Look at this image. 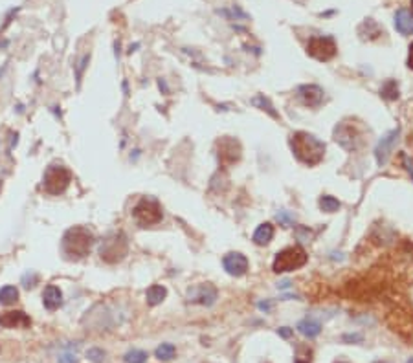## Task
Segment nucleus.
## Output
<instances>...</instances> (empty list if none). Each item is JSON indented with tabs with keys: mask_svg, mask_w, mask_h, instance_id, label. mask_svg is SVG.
<instances>
[{
	"mask_svg": "<svg viewBox=\"0 0 413 363\" xmlns=\"http://www.w3.org/2000/svg\"><path fill=\"white\" fill-rule=\"evenodd\" d=\"M37 279H39V277H37V275L35 274H26L24 277H22V285H24V288H33L35 286V283H37Z\"/></svg>",
	"mask_w": 413,
	"mask_h": 363,
	"instance_id": "nucleus-29",
	"label": "nucleus"
},
{
	"mask_svg": "<svg viewBox=\"0 0 413 363\" xmlns=\"http://www.w3.org/2000/svg\"><path fill=\"white\" fill-rule=\"evenodd\" d=\"M397 138H398V128H395V130H391V132L386 134V136H384L382 140L379 142L377 149H375V158H377V163H379L380 167H382L384 163L389 160V154L393 152L395 143H397Z\"/></svg>",
	"mask_w": 413,
	"mask_h": 363,
	"instance_id": "nucleus-11",
	"label": "nucleus"
},
{
	"mask_svg": "<svg viewBox=\"0 0 413 363\" xmlns=\"http://www.w3.org/2000/svg\"><path fill=\"white\" fill-rule=\"evenodd\" d=\"M87 356H89V359L94 363L105 361V350H101V348H90L89 352H87Z\"/></svg>",
	"mask_w": 413,
	"mask_h": 363,
	"instance_id": "nucleus-27",
	"label": "nucleus"
},
{
	"mask_svg": "<svg viewBox=\"0 0 413 363\" xmlns=\"http://www.w3.org/2000/svg\"><path fill=\"white\" fill-rule=\"evenodd\" d=\"M222 264H224V270L233 277H241L248 271V259L242 253H237V251L235 253H228L222 259Z\"/></svg>",
	"mask_w": 413,
	"mask_h": 363,
	"instance_id": "nucleus-12",
	"label": "nucleus"
},
{
	"mask_svg": "<svg viewBox=\"0 0 413 363\" xmlns=\"http://www.w3.org/2000/svg\"><path fill=\"white\" fill-rule=\"evenodd\" d=\"M395 28L398 33L411 35L413 33V13L409 10H398L395 13Z\"/></svg>",
	"mask_w": 413,
	"mask_h": 363,
	"instance_id": "nucleus-16",
	"label": "nucleus"
},
{
	"mask_svg": "<svg viewBox=\"0 0 413 363\" xmlns=\"http://www.w3.org/2000/svg\"><path fill=\"white\" fill-rule=\"evenodd\" d=\"M406 363H413V358H409V359H408V361H406Z\"/></svg>",
	"mask_w": 413,
	"mask_h": 363,
	"instance_id": "nucleus-36",
	"label": "nucleus"
},
{
	"mask_svg": "<svg viewBox=\"0 0 413 363\" xmlns=\"http://www.w3.org/2000/svg\"><path fill=\"white\" fill-rule=\"evenodd\" d=\"M335 140L347 151H356L362 147V128L353 121H342L335 128Z\"/></svg>",
	"mask_w": 413,
	"mask_h": 363,
	"instance_id": "nucleus-7",
	"label": "nucleus"
},
{
	"mask_svg": "<svg viewBox=\"0 0 413 363\" xmlns=\"http://www.w3.org/2000/svg\"><path fill=\"white\" fill-rule=\"evenodd\" d=\"M309 260V255L307 251L301 248V246H292V248H286V250L279 251L274 259V264H272V270L275 274H285V271H294L301 266L307 264Z\"/></svg>",
	"mask_w": 413,
	"mask_h": 363,
	"instance_id": "nucleus-4",
	"label": "nucleus"
},
{
	"mask_svg": "<svg viewBox=\"0 0 413 363\" xmlns=\"http://www.w3.org/2000/svg\"><path fill=\"white\" fill-rule=\"evenodd\" d=\"M129 251V242H127V237L123 233H112L108 235L101 246H99V257L101 260L108 262V264H116L119 260L125 259Z\"/></svg>",
	"mask_w": 413,
	"mask_h": 363,
	"instance_id": "nucleus-5",
	"label": "nucleus"
},
{
	"mask_svg": "<svg viewBox=\"0 0 413 363\" xmlns=\"http://www.w3.org/2000/svg\"><path fill=\"white\" fill-rule=\"evenodd\" d=\"M272 239H274V226H272L270 222L261 224V226L256 230V233H254V242H256L257 246L268 244Z\"/></svg>",
	"mask_w": 413,
	"mask_h": 363,
	"instance_id": "nucleus-18",
	"label": "nucleus"
},
{
	"mask_svg": "<svg viewBox=\"0 0 413 363\" xmlns=\"http://www.w3.org/2000/svg\"><path fill=\"white\" fill-rule=\"evenodd\" d=\"M92 244H94L92 231H89L83 226H74L63 235L61 250H63L64 257L68 260H79L89 255Z\"/></svg>",
	"mask_w": 413,
	"mask_h": 363,
	"instance_id": "nucleus-2",
	"label": "nucleus"
},
{
	"mask_svg": "<svg viewBox=\"0 0 413 363\" xmlns=\"http://www.w3.org/2000/svg\"><path fill=\"white\" fill-rule=\"evenodd\" d=\"M411 6H413V0H411Z\"/></svg>",
	"mask_w": 413,
	"mask_h": 363,
	"instance_id": "nucleus-40",
	"label": "nucleus"
},
{
	"mask_svg": "<svg viewBox=\"0 0 413 363\" xmlns=\"http://www.w3.org/2000/svg\"><path fill=\"white\" fill-rule=\"evenodd\" d=\"M87 63H89V55H87V57H83V61L79 63V68H77V84L81 83V77H83V70H85V66H87Z\"/></svg>",
	"mask_w": 413,
	"mask_h": 363,
	"instance_id": "nucleus-31",
	"label": "nucleus"
},
{
	"mask_svg": "<svg viewBox=\"0 0 413 363\" xmlns=\"http://www.w3.org/2000/svg\"><path fill=\"white\" fill-rule=\"evenodd\" d=\"M377 363H386V361H377Z\"/></svg>",
	"mask_w": 413,
	"mask_h": 363,
	"instance_id": "nucleus-38",
	"label": "nucleus"
},
{
	"mask_svg": "<svg viewBox=\"0 0 413 363\" xmlns=\"http://www.w3.org/2000/svg\"><path fill=\"white\" fill-rule=\"evenodd\" d=\"M408 66L413 70V42L411 46H409V55H408Z\"/></svg>",
	"mask_w": 413,
	"mask_h": 363,
	"instance_id": "nucleus-34",
	"label": "nucleus"
},
{
	"mask_svg": "<svg viewBox=\"0 0 413 363\" xmlns=\"http://www.w3.org/2000/svg\"><path fill=\"white\" fill-rule=\"evenodd\" d=\"M31 325V319L28 314H24L22 310H15V312H6L0 315V327L4 329H26Z\"/></svg>",
	"mask_w": 413,
	"mask_h": 363,
	"instance_id": "nucleus-13",
	"label": "nucleus"
},
{
	"mask_svg": "<svg viewBox=\"0 0 413 363\" xmlns=\"http://www.w3.org/2000/svg\"><path fill=\"white\" fill-rule=\"evenodd\" d=\"M338 363H345V361H338Z\"/></svg>",
	"mask_w": 413,
	"mask_h": 363,
	"instance_id": "nucleus-39",
	"label": "nucleus"
},
{
	"mask_svg": "<svg viewBox=\"0 0 413 363\" xmlns=\"http://www.w3.org/2000/svg\"><path fill=\"white\" fill-rule=\"evenodd\" d=\"M133 216H134V220H136L138 226H142V228L154 226V224H160L163 218L162 206H160L158 200H154V198L145 197L134 206Z\"/></svg>",
	"mask_w": 413,
	"mask_h": 363,
	"instance_id": "nucleus-6",
	"label": "nucleus"
},
{
	"mask_svg": "<svg viewBox=\"0 0 413 363\" xmlns=\"http://www.w3.org/2000/svg\"><path fill=\"white\" fill-rule=\"evenodd\" d=\"M270 306H272L270 303H259V308L261 310H270Z\"/></svg>",
	"mask_w": 413,
	"mask_h": 363,
	"instance_id": "nucleus-35",
	"label": "nucleus"
},
{
	"mask_svg": "<svg viewBox=\"0 0 413 363\" xmlns=\"http://www.w3.org/2000/svg\"><path fill=\"white\" fill-rule=\"evenodd\" d=\"M298 332H300L301 336H305V338L312 339V338H316V336H320L321 325L312 321V319H303V321L298 323Z\"/></svg>",
	"mask_w": 413,
	"mask_h": 363,
	"instance_id": "nucleus-19",
	"label": "nucleus"
},
{
	"mask_svg": "<svg viewBox=\"0 0 413 363\" xmlns=\"http://www.w3.org/2000/svg\"><path fill=\"white\" fill-rule=\"evenodd\" d=\"M59 363H77V356L74 352H64L59 356Z\"/></svg>",
	"mask_w": 413,
	"mask_h": 363,
	"instance_id": "nucleus-30",
	"label": "nucleus"
},
{
	"mask_svg": "<svg viewBox=\"0 0 413 363\" xmlns=\"http://www.w3.org/2000/svg\"><path fill=\"white\" fill-rule=\"evenodd\" d=\"M43 303H45V308L50 310V312L57 310L61 304H63V294H61V290L54 285L46 286L45 292H43Z\"/></svg>",
	"mask_w": 413,
	"mask_h": 363,
	"instance_id": "nucleus-15",
	"label": "nucleus"
},
{
	"mask_svg": "<svg viewBox=\"0 0 413 363\" xmlns=\"http://www.w3.org/2000/svg\"><path fill=\"white\" fill-rule=\"evenodd\" d=\"M277 220H279L281 224H285V226H292L296 218H294V215H291V213L279 211V213H277Z\"/></svg>",
	"mask_w": 413,
	"mask_h": 363,
	"instance_id": "nucleus-28",
	"label": "nucleus"
},
{
	"mask_svg": "<svg viewBox=\"0 0 413 363\" xmlns=\"http://www.w3.org/2000/svg\"><path fill=\"white\" fill-rule=\"evenodd\" d=\"M217 147H219V160L224 165H233L241 160V145L235 138H221L217 142Z\"/></svg>",
	"mask_w": 413,
	"mask_h": 363,
	"instance_id": "nucleus-9",
	"label": "nucleus"
},
{
	"mask_svg": "<svg viewBox=\"0 0 413 363\" xmlns=\"http://www.w3.org/2000/svg\"><path fill=\"white\" fill-rule=\"evenodd\" d=\"M291 149L294 156L309 167L318 165L325 156V143L312 134L301 132V130L291 136Z\"/></svg>",
	"mask_w": 413,
	"mask_h": 363,
	"instance_id": "nucleus-1",
	"label": "nucleus"
},
{
	"mask_svg": "<svg viewBox=\"0 0 413 363\" xmlns=\"http://www.w3.org/2000/svg\"><path fill=\"white\" fill-rule=\"evenodd\" d=\"M70 182H72L70 169L59 165V163H54V165H50L46 169L45 176H43V189L52 197H57V195H63L68 189Z\"/></svg>",
	"mask_w": 413,
	"mask_h": 363,
	"instance_id": "nucleus-3",
	"label": "nucleus"
},
{
	"mask_svg": "<svg viewBox=\"0 0 413 363\" xmlns=\"http://www.w3.org/2000/svg\"><path fill=\"white\" fill-rule=\"evenodd\" d=\"M380 96H382L384 99H388V101H395V99H398L397 81H395V79H388V81L382 84V88H380Z\"/></svg>",
	"mask_w": 413,
	"mask_h": 363,
	"instance_id": "nucleus-21",
	"label": "nucleus"
},
{
	"mask_svg": "<svg viewBox=\"0 0 413 363\" xmlns=\"http://www.w3.org/2000/svg\"><path fill=\"white\" fill-rule=\"evenodd\" d=\"M17 299H19V290H17L15 286H4V288L0 290V304L10 306V304H13Z\"/></svg>",
	"mask_w": 413,
	"mask_h": 363,
	"instance_id": "nucleus-23",
	"label": "nucleus"
},
{
	"mask_svg": "<svg viewBox=\"0 0 413 363\" xmlns=\"http://www.w3.org/2000/svg\"><path fill=\"white\" fill-rule=\"evenodd\" d=\"M336 40L329 35H318V37H310L309 44H307V54L314 57L316 61H331L336 55Z\"/></svg>",
	"mask_w": 413,
	"mask_h": 363,
	"instance_id": "nucleus-8",
	"label": "nucleus"
},
{
	"mask_svg": "<svg viewBox=\"0 0 413 363\" xmlns=\"http://www.w3.org/2000/svg\"><path fill=\"white\" fill-rule=\"evenodd\" d=\"M125 361L127 363H145L147 361V352L145 350H138V348H133L125 354Z\"/></svg>",
	"mask_w": 413,
	"mask_h": 363,
	"instance_id": "nucleus-26",
	"label": "nucleus"
},
{
	"mask_svg": "<svg viewBox=\"0 0 413 363\" xmlns=\"http://www.w3.org/2000/svg\"><path fill=\"white\" fill-rule=\"evenodd\" d=\"M187 301L195 304H204V306H212L217 301V288L213 285H197L187 290Z\"/></svg>",
	"mask_w": 413,
	"mask_h": 363,
	"instance_id": "nucleus-10",
	"label": "nucleus"
},
{
	"mask_svg": "<svg viewBox=\"0 0 413 363\" xmlns=\"http://www.w3.org/2000/svg\"><path fill=\"white\" fill-rule=\"evenodd\" d=\"M0 191H2V182H0Z\"/></svg>",
	"mask_w": 413,
	"mask_h": 363,
	"instance_id": "nucleus-37",
	"label": "nucleus"
},
{
	"mask_svg": "<svg viewBox=\"0 0 413 363\" xmlns=\"http://www.w3.org/2000/svg\"><path fill=\"white\" fill-rule=\"evenodd\" d=\"M252 103L256 105L257 108H261V110H265V112H268L274 119H279V114H277V112L274 110V105L270 103V99L265 98L263 94H261V96H256V98L252 99Z\"/></svg>",
	"mask_w": 413,
	"mask_h": 363,
	"instance_id": "nucleus-22",
	"label": "nucleus"
},
{
	"mask_svg": "<svg viewBox=\"0 0 413 363\" xmlns=\"http://www.w3.org/2000/svg\"><path fill=\"white\" fill-rule=\"evenodd\" d=\"M320 207H321V211H325V213H336L340 207H342V204H340L335 197L325 195V197L320 198Z\"/></svg>",
	"mask_w": 413,
	"mask_h": 363,
	"instance_id": "nucleus-24",
	"label": "nucleus"
},
{
	"mask_svg": "<svg viewBox=\"0 0 413 363\" xmlns=\"http://www.w3.org/2000/svg\"><path fill=\"white\" fill-rule=\"evenodd\" d=\"M342 339H344L345 343H351V341H362V336L360 334H345Z\"/></svg>",
	"mask_w": 413,
	"mask_h": 363,
	"instance_id": "nucleus-32",
	"label": "nucleus"
},
{
	"mask_svg": "<svg viewBox=\"0 0 413 363\" xmlns=\"http://www.w3.org/2000/svg\"><path fill=\"white\" fill-rule=\"evenodd\" d=\"M358 35L364 40H375L382 35V28H380L373 19H365L358 28Z\"/></svg>",
	"mask_w": 413,
	"mask_h": 363,
	"instance_id": "nucleus-17",
	"label": "nucleus"
},
{
	"mask_svg": "<svg viewBox=\"0 0 413 363\" xmlns=\"http://www.w3.org/2000/svg\"><path fill=\"white\" fill-rule=\"evenodd\" d=\"M166 295H168V290L163 288V286L153 285V286H149L147 292H145V299H147V303L151 304V306H156V304H160L166 299Z\"/></svg>",
	"mask_w": 413,
	"mask_h": 363,
	"instance_id": "nucleus-20",
	"label": "nucleus"
},
{
	"mask_svg": "<svg viewBox=\"0 0 413 363\" xmlns=\"http://www.w3.org/2000/svg\"><path fill=\"white\" fill-rule=\"evenodd\" d=\"M175 352H177V348H175V345H171V343H162L160 347L156 348V350H154L156 358L162 359V361L173 359V358H175Z\"/></svg>",
	"mask_w": 413,
	"mask_h": 363,
	"instance_id": "nucleus-25",
	"label": "nucleus"
},
{
	"mask_svg": "<svg viewBox=\"0 0 413 363\" xmlns=\"http://www.w3.org/2000/svg\"><path fill=\"white\" fill-rule=\"evenodd\" d=\"M298 96L303 99V103L316 108L323 103V90L318 84H301L298 88Z\"/></svg>",
	"mask_w": 413,
	"mask_h": 363,
	"instance_id": "nucleus-14",
	"label": "nucleus"
},
{
	"mask_svg": "<svg viewBox=\"0 0 413 363\" xmlns=\"http://www.w3.org/2000/svg\"><path fill=\"white\" fill-rule=\"evenodd\" d=\"M277 334H279L281 338L288 339L292 336V329H288V327H281V329H277Z\"/></svg>",
	"mask_w": 413,
	"mask_h": 363,
	"instance_id": "nucleus-33",
	"label": "nucleus"
}]
</instances>
